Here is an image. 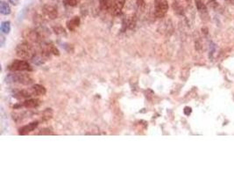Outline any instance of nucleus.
Segmentation results:
<instances>
[{
	"label": "nucleus",
	"mask_w": 234,
	"mask_h": 176,
	"mask_svg": "<svg viewBox=\"0 0 234 176\" xmlns=\"http://www.w3.org/2000/svg\"><path fill=\"white\" fill-rule=\"evenodd\" d=\"M8 1L11 3V5H13V6H17L19 4V0H8Z\"/></svg>",
	"instance_id": "nucleus-22"
},
{
	"label": "nucleus",
	"mask_w": 234,
	"mask_h": 176,
	"mask_svg": "<svg viewBox=\"0 0 234 176\" xmlns=\"http://www.w3.org/2000/svg\"><path fill=\"white\" fill-rule=\"evenodd\" d=\"M48 48H49V50H50V52H51V54H54V55H60L59 50H58V49H57L55 46L52 45V44H50V45H48Z\"/></svg>",
	"instance_id": "nucleus-16"
},
{
	"label": "nucleus",
	"mask_w": 234,
	"mask_h": 176,
	"mask_svg": "<svg viewBox=\"0 0 234 176\" xmlns=\"http://www.w3.org/2000/svg\"><path fill=\"white\" fill-rule=\"evenodd\" d=\"M38 134L39 135H53L54 133L50 129H43V130H40V131L39 132Z\"/></svg>",
	"instance_id": "nucleus-20"
},
{
	"label": "nucleus",
	"mask_w": 234,
	"mask_h": 176,
	"mask_svg": "<svg viewBox=\"0 0 234 176\" xmlns=\"http://www.w3.org/2000/svg\"><path fill=\"white\" fill-rule=\"evenodd\" d=\"M31 90L33 92V96H42V95H45L47 93L46 88L44 87L43 86L39 85V84L33 85V86L31 87Z\"/></svg>",
	"instance_id": "nucleus-8"
},
{
	"label": "nucleus",
	"mask_w": 234,
	"mask_h": 176,
	"mask_svg": "<svg viewBox=\"0 0 234 176\" xmlns=\"http://www.w3.org/2000/svg\"><path fill=\"white\" fill-rule=\"evenodd\" d=\"M54 31H55V33L56 34H63V33H65V29L62 28V27H55L54 28Z\"/></svg>",
	"instance_id": "nucleus-19"
},
{
	"label": "nucleus",
	"mask_w": 234,
	"mask_h": 176,
	"mask_svg": "<svg viewBox=\"0 0 234 176\" xmlns=\"http://www.w3.org/2000/svg\"><path fill=\"white\" fill-rule=\"evenodd\" d=\"M183 112H184V114H185L186 116H190L191 114V112H192V109H191V108H190V107H186V108H184Z\"/></svg>",
	"instance_id": "nucleus-21"
},
{
	"label": "nucleus",
	"mask_w": 234,
	"mask_h": 176,
	"mask_svg": "<svg viewBox=\"0 0 234 176\" xmlns=\"http://www.w3.org/2000/svg\"><path fill=\"white\" fill-rule=\"evenodd\" d=\"M169 10L167 0H155L154 2V15L157 18H163Z\"/></svg>",
	"instance_id": "nucleus-4"
},
{
	"label": "nucleus",
	"mask_w": 234,
	"mask_h": 176,
	"mask_svg": "<svg viewBox=\"0 0 234 176\" xmlns=\"http://www.w3.org/2000/svg\"><path fill=\"white\" fill-rule=\"evenodd\" d=\"M0 30L4 33H9L11 30V23L9 21H4L1 23L0 26Z\"/></svg>",
	"instance_id": "nucleus-12"
},
{
	"label": "nucleus",
	"mask_w": 234,
	"mask_h": 176,
	"mask_svg": "<svg viewBox=\"0 0 234 176\" xmlns=\"http://www.w3.org/2000/svg\"><path fill=\"white\" fill-rule=\"evenodd\" d=\"M40 104V101L37 99H28L24 101L23 106L27 108H35Z\"/></svg>",
	"instance_id": "nucleus-10"
},
{
	"label": "nucleus",
	"mask_w": 234,
	"mask_h": 176,
	"mask_svg": "<svg viewBox=\"0 0 234 176\" xmlns=\"http://www.w3.org/2000/svg\"><path fill=\"white\" fill-rule=\"evenodd\" d=\"M33 62L35 64H37V65H40V64H42L44 63V61L43 60V58L41 57V56H40V55H34L33 57Z\"/></svg>",
	"instance_id": "nucleus-15"
},
{
	"label": "nucleus",
	"mask_w": 234,
	"mask_h": 176,
	"mask_svg": "<svg viewBox=\"0 0 234 176\" xmlns=\"http://www.w3.org/2000/svg\"><path fill=\"white\" fill-rule=\"evenodd\" d=\"M16 55L23 59H33L35 54V50L31 44L27 42L19 44L16 48Z\"/></svg>",
	"instance_id": "nucleus-1"
},
{
	"label": "nucleus",
	"mask_w": 234,
	"mask_h": 176,
	"mask_svg": "<svg viewBox=\"0 0 234 176\" xmlns=\"http://www.w3.org/2000/svg\"><path fill=\"white\" fill-rule=\"evenodd\" d=\"M196 6L198 9V11H206V6L203 4L202 0H196Z\"/></svg>",
	"instance_id": "nucleus-14"
},
{
	"label": "nucleus",
	"mask_w": 234,
	"mask_h": 176,
	"mask_svg": "<svg viewBox=\"0 0 234 176\" xmlns=\"http://www.w3.org/2000/svg\"><path fill=\"white\" fill-rule=\"evenodd\" d=\"M0 12L4 15H9L11 13V7L7 3L2 1L0 4Z\"/></svg>",
	"instance_id": "nucleus-11"
},
{
	"label": "nucleus",
	"mask_w": 234,
	"mask_h": 176,
	"mask_svg": "<svg viewBox=\"0 0 234 176\" xmlns=\"http://www.w3.org/2000/svg\"><path fill=\"white\" fill-rule=\"evenodd\" d=\"M43 12L51 20H55L58 16V11L54 6L45 5L43 6Z\"/></svg>",
	"instance_id": "nucleus-6"
},
{
	"label": "nucleus",
	"mask_w": 234,
	"mask_h": 176,
	"mask_svg": "<svg viewBox=\"0 0 234 176\" xmlns=\"http://www.w3.org/2000/svg\"><path fill=\"white\" fill-rule=\"evenodd\" d=\"M100 7L103 10H110L112 3H111V0H99Z\"/></svg>",
	"instance_id": "nucleus-13"
},
{
	"label": "nucleus",
	"mask_w": 234,
	"mask_h": 176,
	"mask_svg": "<svg viewBox=\"0 0 234 176\" xmlns=\"http://www.w3.org/2000/svg\"><path fill=\"white\" fill-rule=\"evenodd\" d=\"M79 25H80V18L77 16L74 17L70 20L67 22V27L70 31H74L76 28L79 27Z\"/></svg>",
	"instance_id": "nucleus-9"
},
{
	"label": "nucleus",
	"mask_w": 234,
	"mask_h": 176,
	"mask_svg": "<svg viewBox=\"0 0 234 176\" xmlns=\"http://www.w3.org/2000/svg\"><path fill=\"white\" fill-rule=\"evenodd\" d=\"M38 124V121H33V122L29 123L27 125H25V126H23L22 128L19 129V135H27L28 133L33 131V130L37 128Z\"/></svg>",
	"instance_id": "nucleus-7"
},
{
	"label": "nucleus",
	"mask_w": 234,
	"mask_h": 176,
	"mask_svg": "<svg viewBox=\"0 0 234 176\" xmlns=\"http://www.w3.org/2000/svg\"><path fill=\"white\" fill-rule=\"evenodd\" d=\"M6 83H19L25 86H28L33 82V79L29 74L14 73V74H9L6 77Z\"/></svg>",
	"instance_id": "nucleus-2"
},
{
	"label": "nucleus",
	"mask_w": 234,
	"mask_h": 176,
	"mask_svg": "<svg viewBox=\"0 0 234 176\" xmlns=\"http://www.w3.org/2000/svg\"><path fill=\"white\" fill-rule=\"evenodd\" d=\"M125 3V0H114V2L112 3V5L111 6V9H110L111 13L115 16L119 15L120 12L122 11L123 8H124Z\"/></svg>",
	"instance_id": "nucleus-5"
},
{
	"label": "nucleus",
	"mask_w": 234,
	"mask_h": 176,
	"mask_svg": "<svg viewBox=\"0 0 234 176\" xmlns=\"http://www.w3.org/2000/svg\"><path fill=\"white\" fill-rule=\"evenodd\" d=\"M44 118L46 119V120H48L50 119L51 117H52V115H53V112H52V110L50 109V108H48V109L46 110V111H44Z\"/></svg>",
	"instance_id": "nucleus-18"
},
{
	"label": "nucleus",
	"mask_w": 234,
	"mask_h": 176,
	"mask_svg": "<svg viewBox=\"0 0 234 176\" xmlns=\"http://www.w3.org/2000/svg\"><path fill=\"white\" fill-rule=\"evenodd\" d=\"M67 6H77V4L79 3L80 0H63Z\"/></svg>",
	"instance_id": "nucleus-17"
},
{
	"label": "nucleus",
	"mask_w": 234,
	"mask_h": 176,
	"mask_svg": "<svg viewBox=\"0 0 234 176\" xmlns=\"http://www.w3.org/2000/svg\"><path fill=\"white\" fill-rule=\"evenodd\" d=\"M7 69L11 72H27L32 71L30 64L24 60H14L10 64Z\"/></svg>",
	"instance_id": "nucleus-3"
}]
</instances>
